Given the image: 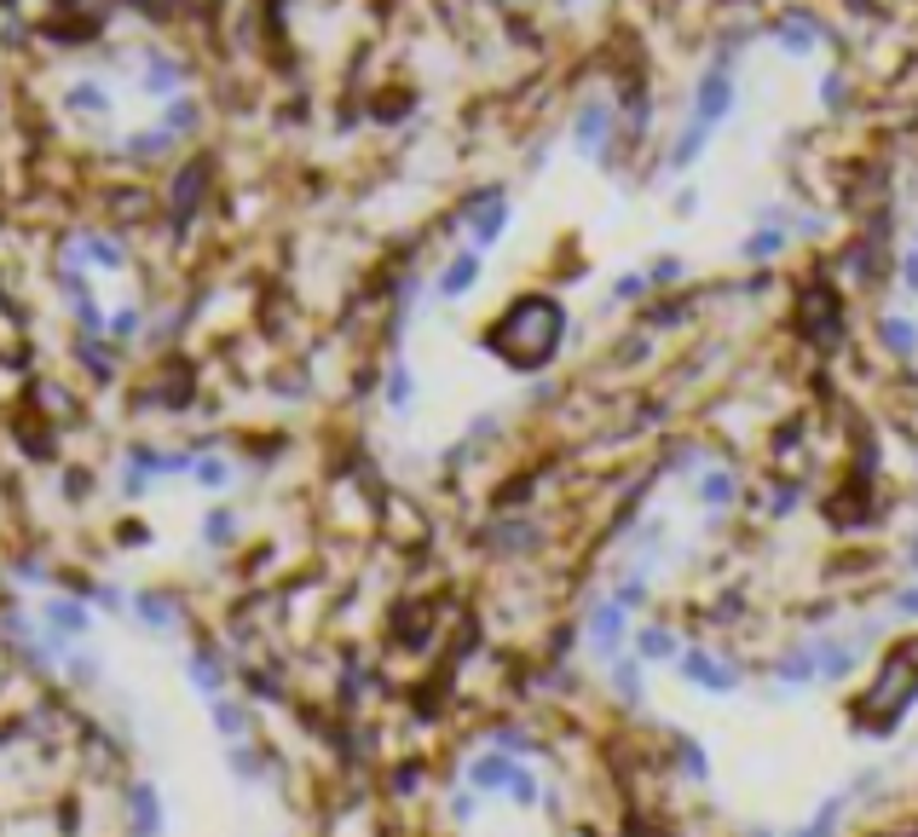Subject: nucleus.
Returning <instances> with one entry per match:
<instances>
[{
	"mask_svg": "<svg viewBox=\"0 0 918 837\" xmlns=\"http://www.w3.org/2000/svg\"><path fill=\"white\" fill-rule=\"evenodd\" d=\"M64 121L110 156H168L197 133L202 105L191 70L162 47H128L64 81Z\"/></svg>",
	"mask_w": 918,
	"mask_h": 837,
	"instance_id": "nucleus-1",
	"label": "nucleus"
},
{
	"mask_svg": "<svg viewBox=\"0 0 918 837\" xmlns=\"http://www.w3.org/2000/svg\"><path fill=\"white\" fill-rule=\"evenodd\" d=\"M58 278H64L70 313L93 341H116L128 346L145 323V300L133 290V260L116 237L105 232H75L64 260H58Z\"/></svg>",
	"mask_w": 918,
	"mask_h": 837,
	"instance_id": "nucleus-2",
	"label": "nucleus"
},
{
	"mask_svg": "<svg viewBox=\"0 0 918 837\" xmlns=\"http://www.w3.org/2000/svg\"><path fill=\"white\" fill-rule=\"evenodd\" d=\"M566 335H573V313L555 295H515L503 313L480 330V346L515 376H538L561 358Z\"/></svg>",
	"mask_w": 918,
	"mask_h": 837,
	"instance_id": "nucleus-3",
	"label": "nucleus"
},
{
	"mask_svg": "<svg viewBox=\"0 0 918 837\" xmlns=\"http://www.w3.org/2000/svg\"><path fill=\"white\" fill-rule=\"evenodd\" d=\"M612 151H619V98L607 87H589L566 116V156L578 168H607Z\"/></svg>",
	"mask_w": 918,
	"mask_h": 837,
	"instance_id": "nucleus-4",
	"label": "nucleus"
},
{
	"mask_svg": "<svg viewBox=\"0 0 918 837\" xmlns=\"http://www.w3.org/2000/svg\"><path fill=\"white\" fill-rule=\"evenodd\" d=\"M578 636H584V652L596 659V670H607L619 652H629V641H636V612H624L607 589H596L589 606H584V618H578Z\"/></svg>",
	"mask_w": 918,
	"mask_h": 837,
	"instance_id": "nucleus-5",
	"label": "nucleus"
},
{
	"mask_svg": "<svg viewBox=\"0 0 918 837\" xmlns=\"http://www.w3.org/2000/svg\"><path fill=\"white\" fill-rule=\"evenodd\" d=\"M682 687L693 693H710V699H733V693H745V664L733 659V652L710 647V641H687V652L676 659V670H670Z\"/></svg>",
	"mask_w": 918,
	"mask_h": 837,
	"instance_id": "nucleus-6",
	"label": "nucleus"
},
{
	"mask_svg": "<svg viewBox=\"0 0 918 837\" xmlns=\"http://www.w3.org/2000/svg\"><path fill=\"white\" fill-rule=\"evenodd\" d=\"M629 652L647 664V670H676V659L687 652V636L670 618H642L636 624V641H629Z\"/></svg>",
	"mask_w": 918,
	"mask_h": 837,
	"instance_id": "nucleus-7",
	"label": "nucleus"
},
{
	"mask_svg": "<svg viewBox=\"0 0 918 837\" xmlns=\"http://www.w3.org/2000/svg\"><path fill=\"white\" fill-rule=\"evenodd\" d=\"M601 682H607L612 699H619V710H647V699H652V670L636 659V652H619V659L601 670Z\"/></svg>",
	"mask_w": 918,
	"mask_h": 837,
	"instance_id": "nucleus-8",
	"label": "nucleus"
},
{
	"mask_svg": "<svg viewBox=\"0 0 918 837\" xmlns=\"http://www.w3.org/2000/svg\"><path fill=\"white\" fill-rule=\"evenodd\" d=\"M515 768H520V757H508V751H497V745L480 740V751L462 763V786H474L480 798H503L508 780H515Z\"/></svg>",
	"mask_w": 918,
	"mask_h": 837,
	"instance_id": "nucleus-9",
	"label": "nucleus"
},
{
	"mask_svg": "<svg viewBox=\"0 0 918 837\" xmlns=\"http://www.w3.org/2000/svg\"><path fill=\"white\" fill-rule=\"evenodd\" d=\"M849 809H855V798H849V791L838 786V791H826V798L814 803V809L803 814L798 826H786L780 837H844V821H849Z\"/></svg>",
	"mask_w": 918,
	"mask_h": 837,
	"instance_id": "nucleus-10",
	"label": "nucleus"
},
{
	"mask_svg": "<svg viewBox=\"0 0 918 837\" xmlns=\"http://www.w3.org/2000/svg\"><path fill=\"white\" fill-rule=\"evenodd\" d=\"M652 583H659V571L642 566V561H619V571L607 578V596L619 601L624 612H647L652 606Z\"/></svg>",
	"mask_w": 918,
	"mask_h": 837,
	"instance_id": "nucleus-11",
	"label": "nucleus"
},
{
	"mask_svg": "<svg viewBox=\"0 0 918 837\" xmlns=\"http://www.w3.org/2000/svg\"><path fill=\"white\" fill-rule=\"evenodd\" d=\"M879 346H884L890 358H902V364L918 358V318H913V306H890V313L879 318Z\"/></svg>",
	"mask_w": 918,
	"mask_h": 837,
	"instance_id": "nucleus-12",
	"label": "nucleus"
},
{
	"mask_svg": "<svg viewBox=\"0 0 918 837\" xmlns=\"http://www.w3.org/2000/svg\"><path fill=\"white\" fill-rule=\"evenodd\" d=\"M670 745H676V757H670V763H676V774H682L687 786H710V780H717V768H710V751L693 740V733L670 728Z\"/></svg>",
	"mask_w": 918,
	"mask_h": 837,
	"instance_id": "nucleus-13",
	"label": "nucleus"
},
{
	"mask_svg": "<svg viewBox=\"0 0 918 837\" xmlns=\"http://www.w3.org/2000/svg\"><path fill=\"white\" fill-rule=\"evenodd\" d=\"M485 745H497V751H508V757H520V763H532L538 751H543L538 728H526V722H503V728H492V733H485Z\"/></svg>",
	"mask_w": 918,
	"mask_h": 837,
	"instance_id": "nucleus-14",
	"label": "nucleus"
},
{
	"mask_svg": "<svg viewBox=\"0 0 918 837\" xmlns=\"http://www.w3.org/2000/svg\"><path fill=\"white\" fill-rule=\"evenodd\" d=\"M543 791H549V786H543V774H538L532 763H520L503 798H508V809H520V814H538V809H543Z\"/></svg>",
	"mask_w": 918,
	"mask_h": 837,
	"instance_id": "nucleus-15",
	"label": "nucleus"
},
{
	"mask_svg": "<svg viewBox=\"0 0 918 837\" xmlns=\"http://www.w3.org/2000/svg\"><path fill=\"white\" fill-rule=\"evenodd\" d=\"M480 814H485V798H480V791L474 786H451V791H445V821H451L457 832H468V826H480Z\"/></svg>",
	"mask_w": 918,
	"mask_h": 837,
	"instance_id": "nucleus-16",
	"label": "nucleus"
},
{
	"mask_svg": "<svg viewBox=\"0 0 918 837\" xmlns=\"http://www.w3.org/2000/svg\"><path fill=\"white\" fill-rule=\"evenodd\" d=\"M890 786V763H867V768H855L849 780H844V791L855 803H867V798H879V791Z\"/></svg>",
	"mask_w": 918,
	"mask_h": 837,
	"instance_id": "nucleus-17",
	"label": "nucleus"
},
{
	"mask_svg": "<svg viewBox=\"0 0 918 837\" xmlns=\"http://www.w3.org/2000/svg\"><path fill=\"white\" fill-rule=\"evenodd\" d=\"M884 618H890V624H918V578H902V583L890 589Z\"/></svg>",
	"mask_w": 918,
	"mask_h": 837,
	"instance_id": "nucleus-18",
	"label": "nucleus"
},
{
	"mask_svg": "<svg viewBox=\"0 0 918 837\" xmlns=\"http://www.w3.org/2000/svg\"><path fill=\"white\" fill-rule=\"evenodd\" d=\"M740 837H780V826H763V821H751V826H740Z\"/></svg>",
	"mask_w": 918,
	"mask_h": 837,
	"instance_id": "nucleus-19",
	"label": "nucleus"
},
{
	"mask_svg": "<svg viewBox=\"0 0 918 837\" xmlns=\"http://www.w3.org/2000/svg\"><path fill=\"white\" fill-rule=\"evenodd\" d=\"M907 578H918V566H913V571H907Z\"/></svg>",
	"mask_w": 918,
	"mask_h": 837,
	"instance_id": "nucleus-20",
	"label": "nucleus"
}]
</instances>
